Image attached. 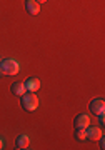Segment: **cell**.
Wrapping results in <instances>:
<instances>
[{"label": "cell", "mask_w": 105, "mask_h": 150, "mask_svg": "<svg viewBox=\"0 0 105 150\" xmlns=\"http://www.w3.org/2000/svg\"><path fill=\"white\" fill-rule=\"evenodd\" d=\"M20 105L25 112H35L38 107V97L35 95V92H25L20 97Z\"/></svg>", "instance_id": "cell-1"}, {"label": "cell", "mask_w": 105, "mask_h": 150, "mask_svg": "<svg viewBox=\"0 0 105 150\" xmlns=\"http://www.w3.org/2000/svg\"><path fill=\"white\" fill-rule=\"evenodd\" d=\"M0 72L4 75H15L20 72V64L13 59H5L0 62Z\"/></svg>", "instance_id": "cell-2"}, {"label": "cell", "mask_w": 105, "mask_h": 150, "mask_svg": "<svg viewBox=\"0 0 105 150\" xmlns=\"http://www.w3.org/2000/svg\"><path fill=\"white\" fill-rule=\"evenodd\" d=\"M89 110L99 118L100 122H104V113H105V100L104 98H94L89 105Z\"/></svg>", "instance_id": "cell-3"}, {"label": "cell", "mask_w": 105, "mask_h": 150, "mask_svg": "<svg viewBox=\"0 0 105 150\" xmlns=\"http://www.w3.org/2000/svg\"><path fill=\"white\" fill-rule=\"evenodd\" d=\"M85 132H87V140H92V142L99 140L100 137L104 135V130H102V127H99V125H89V127L85 129Z\"/></svg>", "instance_id": "cell-4"}, {"label": "cell", "mask_w": 105, "mask_h": 150, "mask_svg": "<svg viewBox=\"0 0 105 150\" xmlns=\"http://www.w3.org/2000/svg\"><path fill=\"white\" fill-rule=\"evenodd\" d=\"M74 123H75V129H87L90 125V117L87 113H80V115L75 117Z\"/></svg>", "instance_id": "cell-5"}, {"label": "cell", "mask_w": 105, "mask_h": 150, "mask_svg": "<svg viewBox=\"0 0 105 150\" xmlns=\"http://www.w3.org/2000/svg\"><path fill=\"white\" fill-rule=\"evenodd\" d=\"M23 85H25L27 92H37L40 88V80H38L37 77H32V79H27L23 82Z\"/></svg>", "instance_id": "cell-6"}, {"label": "cell", "mask_w": 105, "mask_h": 150, "mask_svg": "<svg viewBox=\"0 0 105 150\" xmlns=\"http://www.w3.org/2000/svg\"><path fill=\"white\" fill-rule=\"evenodd\" d=\"M15 145H17V149H18V150L28 149V145H30V137H28V135H25V134L18 135V137H17V140H15Z\"/></svg>", "instance_id": "cell-7"}, {"label": "cell", "mask_w": 105, "mask_h": 150, "mask_svg": "<svg viewBox=\"0 0 105 150\" xmlns=\"http://www.w3.org/2000/svg\"><path fill=\"white\" fill-rule=\"evenodd\" d=\"M25 10L30 15H37L38 12H40V4L35 2V0H25Z\"/></svg>", "instance_id": "cell-8"}, {"label": "cell", "mask_w": 105, "mask_h": 150, "mask_svg": "<svg viewBox=\"0 0 105 150\" xmlns=\"http://www.w3.org/2000/svg\"><path fill=\"white\" fill-rule=\"evenodd\" d=\"M10 90H12V93H13V95L22 97L27 92V88H25V85H23V82H15V83H12Z\"/></svg>", "instance_id": "cell-9"}, {"label": "cell", "mask_w": 105, "mask_h": 150, "mask_svg": "<svg viewBox=\"0 0 105 150\" xmlns=\"http://www.w3.org/2000/svg\"><path fill=\"white\" fill-rule=\"evenodd\" d=\"M75 139L80 140V142L87 140V132H85V129H75Z\"/></svg>", "instance_id": "cell-10"}, {"label": "cell", "mask_w": 105, "mask_h": 150, "mask_svg": "<svg viewBox=\"0 0 105 150\" xmlns=\"http://www.w3.org/2000/svg\"><path fill=\"white\" fill-rule=\"evenodd\" d=\"M99 149H100V150H104V149H105V140H104V135H102V137L99 139Z\"/></svg>", "instance_id": "cell-11"}, {"label": "cell", "mask_w": 105, "mask_h": 150, "mask_svg": "<svg viewBox=\"0 0 105 150\" xmlns=\"http://www.w3.org/2000/svg\"><path fill=\"white\" fill-rule=\"evenodd\" d=\"M4 147H5V142H4V139H2V137H0V150L4 149Z\"/></svg>", "instance_id": "cell-12"}, {"label": "cell", "mask_w": 105, "mask_h": 150, "mask_svg": "<svg viewBox=\"0 0 105 150\" xmlns=\"http://www.w3.org/2000/svg\"><path fill=\"white\" fill-rule=\"evenodd\" d=\"M35 2H38V4H45L47 0H35Z\"/></svg>", "instance_id": "cell-13"}, {"label": "cell", "mask_w": 105, "mask_h": 150, "mask_svg": "<svg viewBox=\"0 0 105 150\" xmlns=\"http://www.w3.org/2000/svg\"><path fill=\"white\" fill-rule=\"evenodd\" d=\"M0 62H2V59H0Z\"/></svg>", "instance_id": "cell-14"}, {"label": "cell", "mask_w": 105, "mask_h": 150, "mask_svg": "<svg viewBox=\"0 0 105 150\" xmlns=\"http://www.w3.org/2000/svg\"><path fill=\"white\" fill-rule=\"evenodd\" d=\"M0 74H2V72H0Z\"/></svg>", "instance_id": "cell-15"}]
</instances>
